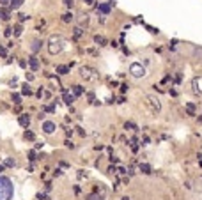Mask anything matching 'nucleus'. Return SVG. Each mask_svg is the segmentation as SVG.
Here are the masks:
<instances>
[{"label": "nucleus", "instance_id": "23", "mask_svg": "<svg viewBox=\"0 0 202 200\" xmlns=\"http://www.w3.org/2000/svg\"><path fill=\"white\" fill-rule=\"evenodd\" d=\"M4 165H6V167H14L16 163H14V160H11V158H7V160L4 161Z\"/></svg>", "mask_w": 202, "mask_h": 200}, {"label": "nucleus", "instance_id": "25", "mask_svg": "<svg viewBox=\"0 0 202 200\" xmlns=\"http://www.w3.org/2000/svg\"><path fill=\"white\" fill-rule=\"evenodd\" d=\"M25 138L27 140H34V133L32 131H25Z\"/></svg>", "mask_w": 202, "mask_h": 200}, {"label": "nucleus", "instance_id": "18", "mask_svg": "<svg viewBox=\"0 0 202 200\" xmlns=\"http://www.w3.org/2000/svg\"><path fill=\"white\" fill-rule=\"evenodd\" d=\"M140 172H142V174H151V167H149L147 163H142V165H140Z\"/></svg>", "mask_w": 202, "mask_h": 200}, {"label": "nucleus", "instance_id": "4", "mask_svg": "<svg viewBox=\"0 0 202 200\" xmlns=\"http://www.w3.org/2000/svg\"><path fill=\"white\" fill-rule=\"evenodd\" d=\"M145 105H147L149 112H151L152 115H158V114L161 112V101L156 98V96H152V94H147V96H145Z\"/></svg>", "mask_w": 202, "mask_h": 200}, {"label": "nucleus", "instance_id": "22", "mask_svg": "<svg viewBox=\"0 0 202 200\" xmlns=\"http://www.w3.org/2000/svg\"><path fill=\"white\" fill-rule=\"evenodd\" d=\"M13 101H14L16 105H20V103H21V96H20V94H13Z\"/></svg>", "mask_w": 202, "mask_h": 200}, {"label": "nucleus", "instance_id": "34", "mask_svg": "<svg viewBox=\"0 0 202 200\" xmlns=\"http://www.w3.org/2000/svg\"><path fill=\"white\" fill-rule=\"evenodd\" d=\"M27 20V14H20V21H25Z\"/></svg>", "mask_w": 202, "mask_h": 200}, {"label": "nucleus", "instance_id": "26", "mask_svg": "<svg viewBox=\"0 0 202 200\" xmlns=\"http://www.w3.org/2000/svg\"><path fill=\"white\" fill-rule=\"evenodd\" d=\"M64 6L66 7H73L75 6V0H64Z\"/></svg>", "mask_w": 202, "mask_h": 200}, {"label": "nucleus", "instance_id": "30", "mask_svg": "<svg viewBox=\"0 0 202 200\" xmlns=\"http://www.w3.org/2000/svg\"><path fill=\"white\" fill-rule=\"evenodd\" d=\"M29 160H32V161L36 160V152H34V151H30V152H29Z\"/></svg>", "mask_w": 202, "mask_h": 200}, {"label": "nucleus", "instance_id": "37", "mask_svg": "<svg viewBox=\"0 0 202 200\" xmlns=\"http://www.w3.org/2000/svg\"><path fill=\"white\" fill-rule=\"evenodd\" d=\"M122 200H131V198H129V197H124V198H122Z\"/></svg>", "mask_w": 202, "mask_h": 200}, {"label": "nucleus", "instance_id": "12", "mask_svg": "<svg viewBox=\"0 0 202 200\" xmlns=\"http://www.w3.org/2000/svg\"><path fill=\"white\" fill-rule=\"evenodd\" d=\"M85 200H105V197L99 195V193H91V195H87Z\"/></svg>", "mask_w": 202, "mask_h": 200}, {"label": "nucleus", "instance_id": "21", "mask_svg": "<svg viewBox=\"0 0 202 200\" xmlns=\"http://www.w3.org/2000/svg\"><path fill=\"white\" fill-rule=\"evenodd\" d=\"M30 87L29 85H23V89H21V94H23V96H30Z\"/></svg>", "mask_w": 202, "mask_h": 200}, {"label": "nucleus", "instance_id": "9", "mask_svg": "<svg viewBox=\"0 0 202 200\" xmlns=\"http://www.w3.org/2000/svg\"><path fill=\"white\" fill-rule=\"evenodd\" d=\"M82 94H83V87H82V85H73V96L78 98V96H82Z\"/></svg>", "mask_w": 202, "mask_h": 200}, {"label": "nucleus", "instance_id": "24", "mask_svg": "<svg viewBox=\"0 0 202 200\" xmlns=\"http://www.w3.org/2000/svg\"><path fill=\"white\" fill-rule=\"evenodd\" d=\"M0 18H2L4 21H7V20H9V14H7V11H0Z\"/></svg>", "mask_w": 202, "mask_h": 200}, {"label": "nucleus", "instance_id": "33", "mask_svg": "<svg viewBox=\"0 0 202 200\" xmlns=\"http://www.w3.org/2000/svg\"><path fill=\"white\" fill-rule=\"evenodd\" d=\"M7 2H9V0H0V6L6 7V6H7Z\"/></svg>", "mask_w": 202, "mask_h": 200}, {"label": "nucleus", "instance_id": "28", "mask_svg": "<svg viewBox=\"0 0 202 200\" xmlns=\"http://www.w3.org/2000/svg\"><path fill=\"white\" fill-rule=\"evenodd\" d=\"M13 30H14V36H20V34H21V27H20V25H16Z\"/></svg>", "mask_w": 202, "mask_h": 200}, {"label": "nucleus", "instance_id": "7", "mask_svg": "<svg viewBox=\"0 0 202 200\" xmlns=\"http://www.w3.org/2000/svg\"><path fill=\"white\" fill-rule=\"evenodd\" d=\"M18 122H20V126H23V128H29L30 126V115H20V119H18Z\"/></svg>", "mask_w": 202, "mask_h": 200}, {"label": "nucleus", "instance_id": "36", "mask_svg": "<svg viewBox=\"0 0 202 200\" xmlns=\"http://www.w3.org/2000/svg\"><path fill=\"white\" fill-rule=\"evenodd\" d=\"M0 172H4V165H0Z\"/></svg>", "mask_w": 202, "mask_h": 200}, {"label": "nucleus", "instance_id": "3", "mask_svg": "<svg viewBox=\"0 0 202 200\" xmlns=\"http://www.w3.org/2000/svg\"><path fill=\"white\" fill-rule=\"evenodd\" d=\"M80 76H82L85 82H98V80H99L98 69L91 68V66H82V68H80Z\"/></svg>", "mask_w": 202, "mask_h": 200}, {"label": "nucleus", "instance_id": "31", "mask_svg": "<svg viewBox=\"0 0 202 200\" xmlns=\"http://www.w3.org/2000/svg\"><path fill=\"white\" fill-rule=\"evenodd\" d=\"M66 147H69V149H73L75 145H73V142H69V140H66Z\"/></svg>", "mask_w": 202, "mask_h": 200}, {"label": "nucleus", "instance_id": "29", "mask_svg": "<svg viewBox=\"0 0 202 200\" xmlns=\"http://www.w3.org/2000/svg\"><path fill=\"white\" fill-rule=\"evenodd\" d=\"M78 177H80V179H83V177H87V172H85V170H78Z\"/></svg>", "mask_w": 202, "mask_h": 200}, {"label": "nucleus", "instance_id": "15", "mask_svg": "<svg viewBox=\"0 0 202 200\" xmlns=\"http://www.w3.org/2000/svg\"><path fill=\"white\" fill-rule=\"evenodd\" d=\"M23 6V0H11V9H20Z\"/></svg>", "mask_w": 202, "mask_h": 200}, {"label": "nucleus", "instance_id": "27", "mask_svg": "<svg viewBox=\"0 0 202 200\" xmlns=\"http://www.w3.org/2000/svg\"><path fill=\"white\" fill-rule=\"evenodd\" d=\"M87 21H89V16H87V14H83V16L80 18V23H82V25H83V23L87 25Z\"/></svg>", "mask_w": 202, "mask_h": 200}, {"label": "nucleus", "instance_id": "14", "mask_svg": "<svg viewBox=\"0 0 202 200\" xmlns=\"http://www.w3.org/2000/svg\"><path fill=\"white\" fill-rule=\"evenodd\" d=\"M94 43L99 44V46H105V44H106V39H105L103 36H94Z\"/></svg>", "mask_w": 202, "mask_h": 200}, {"label": "nucleus", "instance_id": "8", "mask_svg": "<svg viewBox=\"0 0 202 200\" xmlns=\"http://www.w3.org/2000/svg\"><path fill=\"white\" fill-rule=\"evenodd\" d=\"M29 68H30L32 71H37V69H39V60H37L36 57H30V59H29Z\"/></svg>", "mask_w": 202, "mask_h": 200}, {"label": "nucleus", "instance_id": "17", "mask_svg": "<svg viewBox=\"0 0 202 200\" xmlns=\"http://www.w3.org/2000/svg\"><path fill=\"white\" fill-rule=\"evenodd\" d=\"M39 48H41V41H39V39H36V41L32 43V46H30V50H32V52L36 53V52H37Z\"/></svg>", "mask_w": 202, "mask_h": 200}, {"label": "nucleus", "instance_id": "13", "mask_svg": "<svg viewBox=\"0 0 202 200\" xmlns=\"http://www.w3.org/2000/svg\"><path fill=\"white\" fill-rule=\"evenodd\" d=\"M57 73L59 75H67L69 73V66H57Z\"/></svg>", "mask_w": 202, "mask_h": 200}, {"label": "nucleus", "instance_id": "10", "mask_svg": "<svg viewBox=\"0 0 202 200\" xmlns=\"http://www.w3.org/2000/svg\"><path fill=\"white\" fill-rule=\"evenodd\" d=\"M75 99H76V98H75L73 94H69V92H67V91H64V101H66L67 105H71V103H73Z\"/></svg>", "mask_w": 202, "mask_h": 200}, {"label": "nucleus", "instance_id": "19", "mask_svg": "<svg viewBox=\"0 0 202 200\" xmlns=\"http://www.w3.org/2000/svg\"><path fill=\"white\" fill-rule=\"evenodd\" d=\"M186 112H188L190 115H195V105H193V103H188V105H186Z\"/></svg>", "mask_w": 202, "mask_h": 200}, {"label": "nucleus", "instance_id": "5", "mask_svg": "<svg viewBox=\"0 0 202 200\" xmlns=\"http://www.w3.org/2000/svg\"><path fill=\"white\" fill-rule=\"evenodd\" d=\"M129 75L133 78H144L147 73H145V68L140 64V62H131L129 64Z\"/></svg>", "mask_w": 202, "mask_h": 200}, {"label": "nucleus", "instance_id": "20", "mask_svg": "<svg viewBox=\"0 0 202 200\" xmlns=\"http://www.w3.org/2000/svg\"><path fill=\"white\" fill-rule=\"evenodd\" d=\"M73 34H75V37L78 39V37L83 36V29H82V27H75V32H73Z\"/></svg>", "mask_w": 202, "mask_h": 200}, {"label": "nucleus", "instance_id": "35", "mask_svg": "<svg viewBox=\"0 0 202 200\" xmlns=\"http://www.w3.org/2000/svg\"><path fill=\"white\" fill-rule=\"evenodd\" d=\"M85 4H92V0H85Z\"/></svg>", "mask_w": 202, "mask_h": 200}, {"label": "nucleus", "instance_id": "2", "mask_svg": "<svg viewBox=\"0 0 202 200\" xmlns=\"http://www.w3.org/2000/svg\"><path fill=\"white\" fill-rule=\"evenodd\" d=\"M13 198V183L9 177L0 175V200H11Z\"/></svg>", "mask_w": 202, "mask_h": 200}, {"label": "nucleus", "instance_id": "11", "mask_svg": "<svg viewBox=\"0 0 202 200\" xmlns=\"http://www.w3.org/2000/svg\"><path fill=\"white\" fill-rule=\"evenodd\" d=\"M73 20H75L73 13H66V14H62V21H64V23H71Z\"/></svg>", "mask_w": 202, "mask_h": 200}, {"label": "nucleus", "instance_id": "16", "mask_svg": "<svg viewBox=\"0 0 202 200\" xmlns=\"http://www.w3.org/2000/svg\"><path fill=\"white\" fill-rule=\"evenodd\" d=\"M99 11L103 14H110V6L108 4H99Z\"/></svg>", "mask_w": 202, "mask_h": 200}, {"label": "nucleus", "instance_id": "6", "mask_svg": "<svg viewBox=\"0 0 202 200\" xmlns=\"http://www.w3.org/2000/svg\"><path fill=\"white\" fill-rule=\"evenodd\" d=\"M41 129H43L44 135H53V131L57 129V126H55V122H52V121H43Z\"/></svg>", "mask_w": 202, "mask_h": 200}, {"label": "nucleus", "instance_id": "1", "mask_svg": "<svg viewBox=\"0 0 202 200\" xmlns=\"http://www.w3.org/2000/svg\"><path fill=\"white\" fill-rule=\"evenodd\" d=\"M64 50V37L60 34H53L48 39V53L50 55H59Z\"/></svg>", "mask_w": 202, "mask_h": 200}, {"label": "nucleus", "instance_id": "32", "mask_svg": "<svg viewBox=\"0 0 202 200\" xmlns=\"http://www.w3.org/2000/svg\"><path fill=\"white\" fill-rule=\"evenodd\" d=\"M0 55H2V57H6V55H7V52H6V48H0Z\"/></svg>", "mask_w": 202, "mask_h": 200}]
</instances>
